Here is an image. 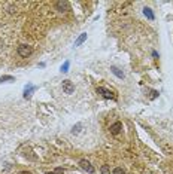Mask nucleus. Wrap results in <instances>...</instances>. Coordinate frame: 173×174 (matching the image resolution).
Segmentation results:
<instances>
[{"mask_svg":"<svg viewBox=\"0 0 173 174\" xmlns=\"http://www.w3.org/2000/svg\"><path fill=\"white\" fill-rule=\"evenodd\" d=\"M18 174H32V173H30V171H19Z\"/></svg>","mask_w":173,"mask_h":174,"instance_id":"a211bd4d","label":"nucleus"},{"mask_svg":"<svg viewBox=\"0 0 173 174\" xmlns=\"http://www.w3.org/2000/svg\"><path fill=\"white\" fill-rule=\"evenodd\" d=\"M100 173L102 174H110V167H109V165H102Z\"/></svg>","mask_w":173,"mask_h":174,"instance_id":"9b49d317","label":"nucleus"},{"mask_svg":"<svg viewBox=\"0 0 173 174\" xmlns=\"http://www.w3.org/2000/svg\"><path fill=\"white\" fill-rule=\"evenodd\" d=\"M36 91V87L33 85H29V87H25V91H24V98H30L32 97V94Z\"/></svg>","mask_w":173,"mask_h":174,"instance_id":"0eeeda50","label":"nucleus"},{"mask_svg":"<svg viewBox=\"0 0 173 174\" xmlns=\"http://www.w3.org/2000/svg\"><path fill=\"white\" fill-rule=\"evenodd\" d=\"M79 165H81V168H82L84 171H86L88 174L94 173V167H93V165H91L86 159H81V161H79Z\"/></svg>","mask_w":173,"mask_h":174,"instance_id":"f03ea898","label":"nucleus"},{"mask_svg":"<svg viewBox=\"0 0 173 174\" xmlns=\"http://www.w3.org/2000/svg\"><path fill=\"white\" fill-rule=\"evenodd\" d=\"M143 14H145V17L148 18L149 21H152V19H154V14H152V11H151L149 8H145V9H143Z\"/></svg>","mask_w":173,"mask_h":174,"instance_id":"9d476101","label":"nucleus"},{"mask_svg":"<svg viewBox=\"0 0 173 174\" xmlns=\"http://www.w3.org/2000/svg\"><path fill=\"white\" fill-rule=\"evenodd\" d=\"M97 92H100L102 95H103L104 98H114L115 100V95H114V92L112 91H109V89H106V88H97Z\"/></svg>","mask_w":173,"mask_h":174,"instance_id":"7ed1b4c3","label":"nucleus"},{"mask_svg":"<svg viewBox=\"0 0 173 174\" xmlns=\"http://www.w3.org/2000/svg\"><path fill=\"white\" fill-rule=\"evenodd\" d=\"M112 174H124V170H122L121 167H117V168H114Z\"/></svg>","mask_w":173,"mask_h":174,"instance_id":"2eb2a0df","label":"nucleus"},{"mask_svg":"<svg viewBox=\"0 0 173 174\" xmlns=\"http://www.w3.org/2000/svg\"><path fill=\"white\" fill-rule=\"evenodd\" d=\"M32 52H33V48H32V46H29V45H19V46H18V55H19V57H22V58L30 57Z\"/></svg>","mask_w":173,"mask_h":174,"instance_id":"f257e3e1","label":"nucleus"},{"mask_svg":"<svg viewBox=\"0 0 173 174\" xmlns=\"http://www.w3.org/2000/svg\"><path fill=\"white\" fill-rule=\"evenodd\" d=\"M151 94H152V95H151V98H152V100H154V98H155L157 95H158V92H157V91H152V92H151Z\"/></svg>","mask_w":173,"mask_h":174,"instance_id":"f3484780","label":"nucleus"},{"mask_svg":"<svg viewBox=\"0 0 173 174\" xmlns=\"http://www.w3.org/2000/svg\"><path fill=\"white\" fill-rule=\"evenodd\" d=\"M55 8H57L60 12H66V11H69V2H57V3H55Z\"/></svg>","mask_w":173,"mask_h":174,"instance_id":"39448f33","label":"nucleus"},{"mask_svg":"<svg viewBox=\"0 0 173 174\" xmlns=\"http://www.w3.org/2000/svg\"><path fill=\"white\" fill-rule=\"evenodd\" d=\"M81 128H82V125H81V123H78L76 126H73V130H72V133H73V134H78V133L81 131Z\"/></svg>","mask_w":173,"mask_h":174,"instance_id":"ddd939ff","label":"nucleus"},{"mask_svg":"<svg viewBox=\"0 0 173 174\" xmlns=\"http://www.w3.org/2000/svg\"><path fill=\"white\" fill-rule=\"evenodd\" d=\"M46 174H63V168H57L55 171H52V173H46Z\"/></svg>","mask_w":173,"mask_h":174,"instance_id":"dca6fc26","label":"nucleus"},{"mask_svg":"<svg viewBox=\"0 0 173 174\" xmlns=\"http://www.w3.org/2000/svg\"><path fill=\"white\" fill-rule=\"evenodd\" d=\"M63 91H64L66 94H72V92L75 91V85H73L70 80H64V82H63Z\"/></svg>","mask_w":173,"mask_h":174,"instance_id":"20e7f679","label":"nucleus"},{"mask_svg":"<svg viewBox=\"0 0 173 174\" xmlns=\"http://www.w3.org/2000/svg\"><path fill=\"white\" fill-rule=\"evenodd\" d=\"M6 80H14V76H3V77H0V84H3Z\"/></svg>","mask_w":173,"mask_h":174,"instance_id":"4468645a","label":"nucleus"},{"mask_svg":"<svg viewBox=\"0 0 173 174\" xmlns=\"http://www.w3.org/2000/svg\"><path fill=\"white\" fill-rule=\"evenodd\" d=\"M69 66H70V63H69V61H66V63H64V64L61 66V71H63V73L69 71Z\"/></svg>","mask_w":173,"mask_h":174,"instance_id":"f8f14e48","label":"nucleus"},{"mask_svg":"<svg viewBox=\"0 0 173 174\" xmlns=\"http://www.w3.org/2000/svg\"><path fill=\"white\" fill-rule=\"evenodd\" d=\"M110 70H112V73H114L115 76H118L120 79H124V73H122L118 67H115V66H114V67H110Z\"/></svg>","mask_w":173,"mask_h":174,"instance_id":"1a4fd4ad","label":"nucleus"},{"mask_svg":"<svg viewBox=\"0 0 173 174\" xmlns=\"http://www.w3.org/2000/svg\"><path fill=\"white\" fill-rule=\"evenodd\" d=\"M122 130V123L121 122H115V123H112V125H110V133H112V134H115V136H117V134H120V131H121Z\"/></svg>","mask_w":173,"mask_h":174,"instance_id":"423d86ee","label":"nucleus"},{"mask_svg":"<svg viewBox=\"0 0 173 174\" xmlns=\"http://www.w3.org/2000/svg\"><path fill=\"white\" fill-rule=\"evenodd\" d=\"M86 40V33H82V34L79 36L78 39H76V42H75V46H81L84 42Z\"/></svg>","mask_w":173,"mask_h":174,"instance_id":"6e6552de","label":"nucleus"}]
</instances>
